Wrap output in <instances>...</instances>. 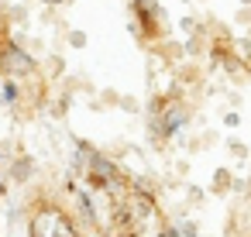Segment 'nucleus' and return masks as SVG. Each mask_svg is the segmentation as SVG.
Listing matches in <instances>:
<instances>
[{
  "instance_id": "obj_1",
  "label": "nucleus",
  "mask_w": 251,
  "mask_h": 237,
  "mask_svg": "<svg viewBox=\"0 0 251 237\" xmlns=\"http://www.w3.org/2000/svg\"><path fill=\"white\" fill-rule=\"evenodd\" d=\"M0 69L11 72V76H28V72H35V59L18 45H4V52H0Z\"/></svg>"
},
{
  "instance_id": "obj_3",
  "label": "nucleus",
  "mask_w": 251,
  "mask_h": 237,
  "mask_svg": "<svg viewBox=\"0 0 251 237\" xmlns=\"http://www.w3.org/2000/svg\"><path fill=\"white\" fill-rule=\"evenodd\" d=\"M45 4H59V0H45Z\"/></svg>"
},
{
  "instance_id": "obj_2",
  "label": "nucleus",
  "mask_w": 251,
  "mask_h": 237,
  "mask_svg": "<svg viewBox=\"0 0 251 237\" xmlns=\"http://www.w3.org/2000/svg\"><path fill=\"white\" fill-rule=\"evenodd\" d=\"M4 100H18V86H14V83L4 86Z\"/></svg>"
}]
</instances>
